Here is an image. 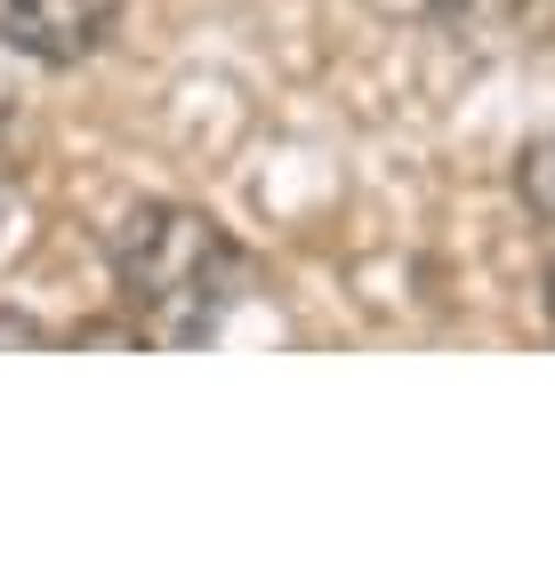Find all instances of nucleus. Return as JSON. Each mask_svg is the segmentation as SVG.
Returning a JSON list of instances; mask_svg holds the SVG:
<instances>
[{"mask_svg": "<svg viewBox=\"0 0 555 562\" xmlns=\"http://www.w3.org/2000/svg\"><path fill=\"white\" fill-rule=\"evenodd\" d=\"M242 281L249 258L234 249V234L186 201H154L113 234V290L130 305L137 338L154 346H210L242 305Z\"/></svg>", "mask_w": 555, "mask_h": 562, "instance_id": "f257e3e1", "label": "nucleus"}, {"mask_svg": "<svg viewBox=\"0 0 555 562\" xmlns=\"http://www.w3.org/2000/svg\"><path fill=\"white\" fill-rule=\"evenodd\" d=\"M130 0H0V41L41 65H81L113 41Z\"/></svg>", "mask_w": 555, "mask_h": 562, "instance_id": "f03ea898", "label": "nucleus"}, {"mask_svg": "<svg viewBox=\"0 0 555 562\" xmlns=\"http://www.w3.org/2000/svg\"><path fill=\"white\" fill-rule=\"evenodd\" d=\"M515 9H523V0H435V24H443V33H459V41H484Z\"/></svg>", "mask_w": 555, "mask_h": 562, "instance_id": "7ed1b4c3", "label": "nucleus"}, {"mask_svg": "<svg viewBox=\"0 0 555 562\" xmlns=\"http://www.w3.org/2000/svg\"><path fill=\"white\" fill-rule=\"evenodd\" d=\"M523 201H532V210L555 225V130H547L532 153H523Z\"/></svg>", "mask_w": 555, "mask_h": 562, "instance_id": "20e7f679", "label": "nucleus"}, {"mask_svg": "<svg viewBox=\"0 0 555 562\" xmlns=\"http://www.w3.org/2000/svg\"><path fill=\"white\" fill-rule=\"evenodd\" d=\"M24 225H33V201H24V186H16V177H0V258H16Z\"/></svg>", "mask_w": 555, "mask_h": 562, "instance_id": "39448f33", "label": "nucleus"}, {"mask_svg": "<svg viewBox=\"0 0 555 562\" xmlns=\"http://www.w3.org/2000/svg\"><path fill=\"white\" fill-rule=\"evenodd\" d=\"M547 314H555V266H547Z\"/></svg>", "mask_w": 555, "mask_h": 562, "instance_id": "423d86ee", "label": "nucleus"}]
</instances>
